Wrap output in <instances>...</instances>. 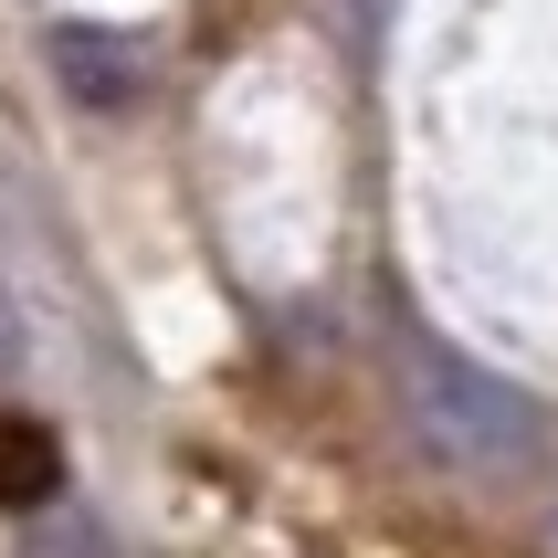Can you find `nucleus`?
<instances>
[{"label": "nucleus", "mask_w": 558, "mask_h": 558, "mask_svg": "<svg viewBox=\"0 0 558 558\" xmlns=\"http://www.w3.org/2000/svg\"><path fill=\"white\" fill-rule=\"evenodd\" d=\"M63 485V442L32 411H0V506H43Z\"/></svg>", "instance_id": "obj_1"}]
</instances>
